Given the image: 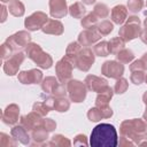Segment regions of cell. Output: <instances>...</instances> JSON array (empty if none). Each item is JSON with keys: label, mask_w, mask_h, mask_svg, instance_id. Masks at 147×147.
Segmentation results:
<instances>
[{"label": "cell", "mask_w": 147, "mask_h": 147, "mask_svg": "<svg viewBox=\"0 0 147 147\" xmlns=\"http://www.w3.org/2000/svg\"><path fill=\"white\" fill-rule=\"evenodd\" d=\"M118 136L115 126L109 123H100L93 127L90 137L91 147H116Z\"/></svg>", "instance_id": "obj_1"}, {"label": "cell", "mask_w": 147, "mask_h": 147, "mask_svg": "<svg viewBox=\"0 0 147 147\" xmlns=\"http://www.w3.org/2000/svg\"><path fill=\"white\" fill-rule=\"evenodd\" d=\"M119 133L129 138L138 146H147V125L144 119L132 118L125 119L121 123Z\"/></svg>", "instance_id": "obj_2"}, {"label": "cell", "mask_w": 147, "mask_h": 147, "mask_svg": "<svg viewBox=\"0 0 147 147\" xmlns=\"http://www.w3.org/2000/svg\"><path fill=\"white\" fill-rule=\"evenodd\" d=\"M24 49H25L24 51L25 55L31 61H33L37 64V67H39L41 69H49L53 65L52 56L48 53L44 52L40 45H38L36 42H30Z\"/></svg>", "instance_id": "obj_3"}, {"label": "cell", "mask_w": 147, "mask_h": 147, "mask_svg": "<svg viewBox=\"0 0 147 147\" xmlns=\"http://www.w3.org/2000/svg\"><path fill=\"white\" fill-rule=\"evenodd\" d=\"M140 33H141L140 20L138 16L132 15V16H129L125 21V24L119 28L118 37H121L125 42H129L140 37Z\"/></svg>", "instance_id": "obj_4"}, {"label": "cell", "mask_w": 147, "mask_h": 147, "mask_svg": "<svg viewBox=\"0 0 147 147\" xmlns=\"http://www.w3.org/2000/svg\"><path fill=\"white\" fill-rule=\"evenodd\" d=\"M95 61V54L90 47H82V49L78 52L76 57L74 59L72 63L74 67L77 68L80 71H88L92 67V64Z\"/></svg>", "instance_id": "obj_5"}, {"label": "cell", "mask_w": 147, "mask_h": 147, "mask_svg": "<svg viewBox=\"0 0 147 147\" xmlns=\"http://www.w3.org/2000/svg\"><path fill=\"white\" fill-rule=\"evenodd\" d=\"M65 85H67V92L70 101L75 103H79L85 100L87 94V87L85 83L78 79H70Z\"/></svg>", "instance_id": "obj_6"}, {"label": "cell", "mask_w": 147, "mask_h": 147, "mask_svg": "<svg viewBox=\"0 0 147 147\" xmlns=\"http://www.w3.org/2000/svg\"><path fill=\"white\" fill-rule=\"evenodd\" d=\"M5 42L8 44L14 52H20L22 48H25L31 42V34L29 33L28 30H21L9 36Z\"/></svg>", "instance_id": "obj_7"}, {"label": "cell", "mask_w": 147, "mask_h": 147, "mask_svg": "<svg viewBox=\"0 0 147 147\" xmlns=\"http://www.w3.org/2000/svg\"><path fill=\"white\" fill-rule=\"evenodd\" d=\"M74 63L67 57V56H63L61 60H59L55 64V74H56V77L57 79L63 83V84H67L70 79H71V76H72V70H74Z\"/></svg>", "instance_id": "obj_8"}, {"label": "cell", "mask_w": 147, "mask_h": 147, "mask_svg": "<svg viewBox=\"0 0 147 147\" xmlns=\"http://www.w3.org/2000/svg\"><path fill=\"white\" fill-rule=\"evenodd\" d=\"M101 74L108 78L118 79L124 74V64L115 60L106 61L101 65Z\"/></svg>", "instance_id": "obj_9"}, {"label": "cell", "mask_w": 147, "mask_h": 147, "mask_svg": "<svg viewBox=\"0 0 147 147\" xmlns=\"http://www.w3.org/2000/svg\"><path fill=\"white\" fill-rule=\"evenodd\" d=\"M25 53L23 52H15L8 60L5 61L3 63V71L7 76H14L18 74V69L23 61L25 60Z\"/></svg>", "instance_id": "obj_10"}, {"label": "cell", "mask_w": 147, "mask_h": 147, "mask_svg": "<svg viewBox=\"0 0 147 147\" xmlns=\"http://www.w3.org/2000/svg\"><path fill=\"white\" fill-rule=\"evenodd\" d=\"M48 20V16L44 11H34L25 18L24 26L28 31H38L41 30Z\"/></svg>", "instance_id": "obj_11"}, {"label": "cell", "mask_w": 147, "mask_h": 147, "mask_svg": "<svg viewBox=\"0 0 147 147\" xmlns=\"http://www.w3.org/2000/svg\"><path fill=\"white\" fill-rule=\"evenodd\" d=\"M42 116H40L39 114H37L36 111H31L26 115H23L21 116L20 118V124L23 125L30 133L32 131H34L36 129H39V127H42Z\"/></svg>", "instance_id": "obj_12"}, {"label": "cell", "mask_w": 147, "mask_h": 147, "mask_svg": "<svg viewBox=\"0 0 147 147\" xmlns=\"http://www.w3.org/2000/svg\"><path fill=\"white\" fill-rule=\"evenodd\" d=\"M17 79L21 84L31 85V84H40L42 82V72L39 69H30L20 71L17 75Z\"/></svg>", "instance_id": "obj_13"}, {"label": "cell", "mask_w": 147, "mask_h": 147, "mask_svg": "<svg viewBox=\"0 0 147 147\" xmlns=\"http://www.w3.org/2000/svg\"><path fill=\"white\" fill-rule=\"evenodd\" d=\"M101 39V34L99 33V31L95 28H91V29H85L83 30L79 34H78V42L84 46V47H88L92 46L94 44H96L99 40Z\"/></svg>", "instance_id": "obj_14"}, {"label": "cell", "mask_w": 147, "mask_h": 147, "mask_svg": "<svg viewBox=\"0 0 147 147\" xmlns=\"http://www.w3.org/2000/svg\"><path fill=\"white\" fill-rule=\"evenodd\" d=\"M84 83H85V85H86L88 91L96 92V93H101V92L106 91L109 87L107 79L98 77L95 75H87L85 77Z\"/></svg>", "instance_id": "obj_15"}, {"label": "cell", "mask_w": 147, "mask_h": 147, "mask_svg": "<svg viewBox=\"0 0 147 147\" xmlns=\"http://www.w3.org/2000/svg\"><path fill=\"white\" fill-rule=\"evenodd\" d=\"M49 14L53 18H62L69 13L67 0H49Z\"/></svg>", "instance_id": "obj_16"}, {"label": "cell", "mask_w": 147, "mask_h": 147, "mask_svg": "<svg viewBox=\"0 0 147 147\" xmlns=\"http://www.w3.org/2000/svg\"><path fill=\"white\" fill-rule=\"evenodd\" d=\"M20 107L16 103H10L2 113V122L7 125H15L20 119Z\"/></svg>", "instance_id": "obj_17"}, {"label": "cell", "mask_w": 147, "mask_h": 147, "mask_svg": "<svg viewBox=\"0 0 147 147\" xmlns=\"http://www.w3.org/2000/svg\"><path fill=\"white\" fill-rule=\"evenodd\" d=\"M41 31L45 34H54V36H61L64 31V26L61 21L55 18H49L46 24L41 28Z\"/></svg>", "instance_id": "obj_18"}, {"label": "cell", "mask_w": 147, "mask_h": 147, "mask_svg": "<svg viewBox=\"0 0 147 147\" xmlns=\"http://www.w3.org/2000/svg\"><path fill=\"white\" fill-rule=\"evenodd\" d=\"M10 136H13L18 142L23 144V145H30L31 144V136L30 132L23 126V125H15L13 126V129L10 130Z\"/></svg>", "instance_id": "obj_19"}, {"label": "cell", "mask_w": 147, "mask_h": 147, "mask_svg": "<svg viewBox=\"0 0 147 147\" xmlns=\"http://www.w3.org/2000/svg\"><path fill=\"white\" fill-rule=\"evenodd\" d=\"M110 18L115 24H123L127 18V7L124 5H116L110 11Z\"/></svg>", "instance_id": "obj_20"}, {"label": "cell", "mask_w": 147, "mask_h": 147, "mask_svg": "<svg viewBox=\"0 0 147 147\" xmlns=\"http://www.w3.org/2000/svg\"><path fill=\"white\" fill-rule=\"evenodd\" d=\"M48 131L44 127H39V129H36L34 131L31 132V139H32V142L30 145L32 146H42L47 142L48 140Z\"/></svg>", "instance_id": "obj_21"}, {"label": "cell", "mask_w": 147, "mask_h": 147, "mask_svg": "<svg viewBox=\"0 0 147 147\" xmlns=\"http://www.w3.org/2000/svg\"><path fill=\"white\" fill-rule=\"evenodd\" d=\"M60 83H61V82L57 79V77L55 78V77H53V76H47V77H45V78L42 79V82L40 83V86H41V90H42L45 93L52 94V93L55 91V88L59 86Z\"/></svg>", "instance_id": "obj_22"}, {"label": "cell", "mask_w": 147, "mask_h": 147, "mask_svg": "<svg viewBox=\"0 0 147 147\" xmlns=\"http://www.w3.org/2000/svg\"><path fill=\"white\" fill-rule=\"evenodd\" d=\"M113 95H114V90L110 86L106 91L98 93V95L95 98V107H102V106L109 105V101L111 100Z\"/></svg>", "instance_id": "obj_23"}, {"label": "cell", "mask_w": 147, "mask_h": 147, "mask_svg": "<svg viewBox=\"0 0 147 147\" xmlns=\"http://www.w3.org/2000/svg\"><path fill=\"white\" fill-rule=\"evenodd\" d=\"M8 11L15 17H21L25 13V7L20 0H11L8 6Z\"/></svg>", "instance_id": "obj_24"}, {"label": "cell", "mask_w": 147, "mask_h": 147, "mask_svg": "<svg viewBox=\"0 0 147 147\" xmlns=\"http://www.w3.org/2000/svg\"><path fill=\"white\" fill-rule=\"evenodd\" d=\"M45 145L46 146H57V147H64V146L69 147V146H71V141L63 134L57 133V134H54L51 138V140L48 142H46Z\"/></svg>", "instance_id": "obj_25"}, {"label": "cell", "mask_w": 147, "mask_h": 147, "mask_svg": "<svg viewBox=\"0 0 147 147\" xmlns=\"http://www.w3.org/2000/svg\"><path fill=\"white\" fill-rule=\"evenodd\" d=\"M69 14L74 18H83L86 15V8L84 7L82 2L77 1V2H74L69 7Z\"/></svg>", "instance_id": "obj_26"}, {"label": "cell", "mask_w": 147, "mask_h": 147, "mask_svg": "<svg viewBox=\"0 0 147 147\" xmlns=\"http://www.w3.org/2000/svg\"><path fill=\"white\" fill-rule=\"evenodd\" d=\"M108 46H109L110 54H115L116 55L119 51L125 48V41L121 37H114L108 41Z\"/></svg>", "instance_id": "obj_27"}, {"label": "cell", "mask_w": 147, "mask_h": 147, "mask_svg": "<svg viewBox=\"0 0 147 147\" xmlns=\"http://www.w3.org/2000/svg\"><path fill=\"white\" fill-rule=\"evenodd\" d=\"M98 17L94 15L93 11L86 14L83 18H80V25L85 29H91V28H95L98 25Z\"/></svg>", "instance_id": "obj_28"}, {"label": "cell", "mask_w": 147, "mask_h": 147, "mask_svg": "<svg viewBox=\"0 0 147 147\" xmlns=\"http://www.w3.org/2000/svg\"><path fill=\"white\" fill-rule=\"evenodd\" d=\"M93 52H94V54H95L96 56H102V57L108 56V55L110 54V52H109V46H108V41L102 40V41L96 42V44L94 45V47H93Z\"/></svg>", "instance_id": "obj_29"}, {"label": "cell", "mask_w": 147, "mask_h": 147, "mask_svg": "<svg viewBox=\"0 0 147 147\" xmlns=\"http://www.w3.org/2000/svg\"><path fill=\"white\" fill-rule=\"evenodd\" d=\"M82 45L78 42V41H72V42H70L68 46H67V49H65V55L64 56H67L71 62L74 61V59L76 57V55L78 54V52L82 49Z\"/></svg>", "instance_id": "obj_30"}, {"label": "cell", "mask_w": 147, "mask_h": 147, "mask_svg": "<svg viewBox=\"0 0 147 147\" xmlns=\"http://www.w3.org/2000/svg\"><path fill=\"white\" fill-rule=\"evenodd\" d=\"M116 59L122 63H130L134 60V54L130 48H123L116 54Z\"/></svg>", "instance_id": "obj_31"}, {"label": "cell", "mask_w": 147, "mask_h": 147, "mask_svg": "<svg viewBox=\"0 0 147 147\" xmlns=\"http://www.w3.org/2000/svg\"><path fill=\"white\" fill-rule=\"evenodd\" d=\"M70 108V100H68L65 96L62 98H55L54 102V110L59 113H65Z\"/></svg>", "instance_id": "obj_32"}, {"label": "cell", "mask_w": 147, "mask_h": 147, "mask_svg": "<svg viewBox=\"0 0 147 147\" xmlns=\"http://www.w3.org/2000/svg\"><path fill=\"white\" fill-rule=\"evenodd\" d=\"M96 30L99 31V33L101 36H108L114 30V24H113V22H110L108 20H103L100 23H98Z\"/></svg>", "instance_id": "obj_33"}, {"label": "cell", "mask_w": 147, "mask_h": 147, "mask_svg": "<svg viewBox=\"0 0 147 147\" xmlns=\"http://www.w3.org/2000/svg\"><path fill=\"white\" fill-rule=\"evenodd\" d=\"M93 13L98 18H106L109 15V7L106 3L99 2L94 6L93 8Z\"/></svg>", "instance_id": "obj_34"}, {"label": "cell", "mask_w": 147, "mask_h": 147, "mask_svg": "<svg viewBox=\"0 0 147 147\" xmlns=\"http://www.w3.org/2000/svg\"><path fill=\"white\" fill-rule=\"evenodd\" d=\"M127 87H129L127 79H125L123 77H119L118 79H116V83L114 85V93H116V94H123L124 92H126Z\"/></svg>", "instance_id": "obj_35"}, {"label": "cell", "mask_w": 147, "mask_h": 147, "mask_svg": "<svg viewBox=\"0 0 147 147\" xmlns=\"http://www.w3.org/2000/svg\"><path fill=\"white\" fill-rule=\"evenodd\" d=\"M32 110L33 111H36L37 114H39L40 116H42V117H46V115L51 111V108L42 101V102H40V101H37V102H34L33 103V106H32Z\"/></svg>", "instance_id": "obj_36"}, {"label": "cell", "mask_w": 147, "mask_h": 147, "mask_svg": "<svg viewBox=\"0 0 147 147\" xmlns=\"http://www.w3.org/2000/svg\"><path fill=\"white\" fill-rule=\"evenodd\" d=\"M146 78V74L144 70H136V71H131V76H130V80L131 83H133L134 85H140L144 83Z\"/></svg>", "instance_id": "obj_37"}, {"label": "cell", "mask_w": 147, "mask_h": 147, "mask_svg": "<svg viewBox=\"0 0 147 147\" xmlns=\"http://www.w3.org/2000/svg\"><path fill=\"white\" fill-rule=\"evenodd\" d=\"M127 10H130L131 13L136 14L138 11H140L144 7V0H127L126 3Z\"/></svg>", "instance_id": "obj_38"}, {"label": "cell", "mask_w": 147, "mask_h": 147, "mask_svg": "<svg viewBox=\"0 0 147 147\" xmlns=\"http://www.w3.org/2000/svg\"><path fill=\"white\" fill-rule=\"evenodd\" d=\"M0 142H1V145L5 146V147H14V146L17 145V140H16L13 136L9 137L8 134H6V133H3V132L0 133Z\"/></svg>", "instance_id": "obj_39"}, {"label": "cell", "mask_w": 147, "mask_h": 147, "mask_svg": "<svg viewBox=\"0 0 147 147\" xmlns=\"http://www.w3.org/2000/svg\"><path fill=\"white\" fill-rule=\"evenodd\" d=\"M87 118L91 121V122H99L101 121L102 118V114L100 111V109L98 107H92L88 111H87Z\"/></svg>", "instance_id": "obj_40"}, {"label": "cell", "mask_w": 147, "mask_h": 147, "mask_svg": "<svg viewBox=\"0 0 147 147\" xmlns=\"http://www.w3.org/2000/svg\"><path fill=\"white\" fill-rule=\"evenodd\" d=\"M15 52L13 51V48L8 45V44H6V42H3L2 45H1V57H2V60H8L13 54H14Z\"/></svg>", "instance_id": "obj_41"}, {"label": "cell", "mask_w": 147, "mask_h": 147, "mask_svg": "<svg viewBox=\"0 0 147 147\" xmlns=\"http://www.w3.org/2000/svg\"><path fill=\"white\" fill-rule=\"evenodd\" d=\"M42 127L46 129L48 132H53L56 129V122L54 119H52V118L45 117L44 121H42Z\"/></svg>", "instance_id": "obj_42"}, {"label": "cell", "mask_w": 147, "mask_h": 147, "mask_svg": "<svg viewBox=\"0 0 147 147\" xmlns=\"http://www.w3.org/2000/svg\"><path fill=\"white\" fill-rule=\"evenodd\" d=\"M74 145L75 146H87L88 145V141H87V138L85 134H77L75 138H74Z\"/></svg>", "instance_id": "obj_43"}, {"label": "cell", "mask_w": 147, "mask_h": 147, "mask_svg": "<svg viewBox=\"0 0 147 147\" xmlns=\"http://www.w3.org/2000/svg\"><path fill=\"white\" fill-rule=\"evenodd\" d=\"M99 109H100V111H101V114H102V118H110L111 116H113V109L110 108V106L109 105H107V106H102V107H98Z\"/></svg>", "instance_id": "obj_44"}, {"label": "cell", "mask_w": 147, "mask_h": 147, "mask_svg": "<svg viewBox=\"0 0 147 147\" xmlns=\"http://www.w3.org/2000/svg\"><path fill=\"white\" fill-rule=\"evenodd\" d=\"M130 70H131V71H136V70H144V71H146V70H145V67H144V64H142V62H141L140 59L133 61V62L130 64Z\"/></svg>", "instance_id": "obj_45"}, {"label": "cell", "mask_w": 147, "mask_h": 147, "mask_svg": "<svg viewBox=\"0 0 147 147\" xmlns=\"http://www.w3.org/2000/svg\"><path fill=\"white\" fill-rule=\"evenodd\" d=\"M118 145L122 146V147H125V146H133L134 142H133L132 140H130L129 138L121 136V139H119V141H118Z\"/></svg>", "instance_id": "obj_46"}, {"label": "cell", "mask_w": 147, "mask_h": 147, "mask_svg": "<svg viewBox=\"0 0 147 147\" xmlns=\"http://www.w3.org/2000/svg\"><path fill=\"white\" fill-rule=\"evenodd\" d=\"M139 38L141 39V41L144 44L147 45V28H145L144 30H141V33H140V37Z\"/></svg>", "instance_id": "obj_47"}, {"label": "cell", "mask_w": 147, "mask_h": 147, "mask_svg": "<svg viewBox=\"0 0 147 147\" xmlns=\"http://www.w3.org/2000/svg\"><path fill=\"white\" fill-rule=\"evenodd\" d=\"M1 9H2V17H1V22L3 23V22L6 21V18H7V11H8V9L6 8V6H5V5H2V6H1Z\"/></svg>", "instance_id": "obj_48"}, {"label": "cell", "mask_w": 147, "mask_h": 147, "mask_svg": "<svg viewBox=\"0 0 147 147\" xmlns=\"http://www.w3.org/2000/svg\"><path fill=\"white\" fill-rule=\"evenodd\" d=\"M141 62H142V64H144V67H145V70H147V52L146 53H144V55L141 56Z\"/></svg>", "instance_id": "obj_49"}, {"label": "cell", "mask_w": 147, "mask_h": 147, "mask_svg": "<svg viewBox=\"0 0 147 147\" xmlns=\"http://www.w3.org/2000/svg\"><path fill=\"white\" fill-rule=\"evenodd\" d=\"M142 119L146 122V125H147V106H146V109H145V111L142 114Z\"/></svg>", "instance_id": "obj_50"}, {"label": "cell", "mask_w": 147, "mask_h": 147, "mask_svg": "<svg viewBox=\"0 0 147 147\" xmlns=\"http://www.w3.org/2000/svg\"><path fill=\"white\" fill-rule=\"evenodd\" d=\"M142 101H144V103L147 106V91L144 93V95H142Z\"/></svg>", "instance_id": "obj_51"}, {"label": "cell", "mask_w": 147, "mask_h": 147, "mask_svg": "<svg viewBox=\"0 0 147 147\" xmlns=\"http://www.w3.org/2000/svg\"><path fill=\"white\" fill-rule=\"evenodd\" d=\"M83 2L85 5H93L95 2V0H83Z\"/></svg>", "instance_id": "obj_52"}, {"label": "cell", "mask_w": 147, "mask_h": 147, "mask_svg": "<svg viewBox=\"0 0 147 147\" xmlns=\"http://www.w3.org/2000/svg\"><path fill=\"white\" fill-rule=\"evenodd\" d=\"M144 25H145V28H147V17H146L145 21H144Z\"/></svg>", "instance_id": "obj_53"}, {"label": "cell", "mask_w": 147, "mask_h": 147, "mask_svg": "<svg viewBox=\"0 0 147 147\" xmlns=\"http://www.w3.org/2000/svg\"><path fill=\"white\" fill-rule=\"evenodd\" d=\"M10 1H11V0H1L2 3H5V2H10Z\"/></svg>", "instance_id": "obj_54"}, {"label": "cell", "mask_w": 147, "mask_h": 147, "mask_svg": "<svg viewBox=\"0 0 147 147\" xmlns=\"http://www.w3.org/2000/svg\"><path fill=\"white\" fill-rule=\"evenodd\" d=\"M145 82H146V84H147V75H146V78H145Z\"/></svg>", "instance_id": "obj_55"}, {"label": "cell", "mask_w": 147, "mask_h": 147, "mask_svg": "<svg viewBox=\"0 0 147 147\" xmlns=\"http://www.w3.org/2000/svg\"><path fill=\"white\" fill-rule=\"evenodd\" d=\"M146 6H147V2H146Z\"/></svg>", "instance_id": "obj_56"}]
</instances>
